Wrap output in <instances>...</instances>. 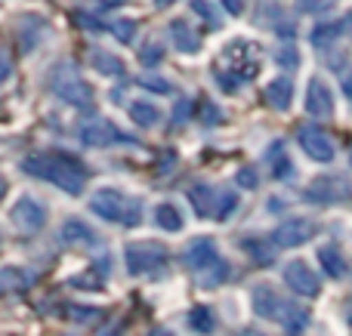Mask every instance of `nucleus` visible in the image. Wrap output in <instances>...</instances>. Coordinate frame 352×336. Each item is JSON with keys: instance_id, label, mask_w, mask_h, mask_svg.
<instances>
[{"instance_id": "1", "label": "nucleus", "mask_w": 352, "mask_h": 336, "mask_svg": "<svg viewBox=\"0 0 352 336\" xmlns=\"http://www.w3.org/2000/svg\"><path fill=\"white\" fill-rule=\"evenodd\" d=\"M22 170L31 173V176H37V179H43V182H53L56 189L68 191V195H80L87 185V167L65 152L31 154L28 160H22Z\"/></svg>"}, {"instance_id": "2", "label": "nucleus", "mask_w": 352, "mask_h": 336, "mask_svg": "<svg viewBox=\"0 0 352 336\" xmlns=\"http://www.w3.org/2000/svg\"><path fill=\"white\" fill-rule=\"evenodd\" d=\"M256 71H260V47L254 40H244V37L226 43L217 68H213L219 90L226 93H235L241 84H250L256 77Z\"/></svg>"}, {"instance_id": "3", "label": "nucleus", "mask_w": 352, "mask_h": 336, "mask_svg": "<svg viewBox=\"0 0 352 336\" xmlns=\"http://www.w3.org/2000/svg\"><path fill=\"white\" fill-rule=\"evenodd\" d=\"M90 210L99 216V219L121 222V226H127V228L140 226V219H142V204L136 201V197H127L124 191L109 189V185H105V189H99L96 195H93Z\"/></svg>"}, {"instance_id": "4", "label": "nucleus", "mask_w": 352, "mask_h": 336, "mask_svg": "<svg viewBox=\"0 0 352 336\" xmlns=\"http://www.w3.org/2000/svg\"><path fill=\"white\" fill-rule=\"evenodd\" d=\"M50 86H53V93L62 99V102L74 105V108H80V111H90L93 108L90 84H87V80L80 77L72 65H59V68H56L53 77H50Z\"/></svg>"}, {"instance_id": "5", "label": "nucleus", "mask_w": 352, "mask_h": 336, "mask_svg": "<svg viewBox=\"0 0 352 336\" xmlns=\"http://www.w3.org/2000/svg\"><path fill=\"white\" fill-rule=\"evenodd\" d=\"M124 263H127L130 275H152L158 278L167 269V250L155 241H142V244H130L124 250Z\"/></svg>"}, {"instance_id": "6", "label": "nucleus", "mask_w": 352, "mask_h": 336, "mask_svg": "<svg viewBox=\"0 0 352 336\" xmlns=\"http://www.w3.org/2000/svg\"><path fill=\"white\" fill-rule=\"evenodd\" d=\"M303 195L309 204H343L349 197V182L343 176H318L306 185Z\"/></svg>"}, {"instance_id": "7", "label": "nucleus", "mask_w": 352, "mask_h": 336, "mask_svg": "<svg viewBox=\"0 0 352 336\" xmlns=\"http://www.w3.org/2000/svg\"><path fill=\"white\" fill-rule=\"evenodd\" d=\"M285 284L297 296H306V300H312V296L322 293V278H318L303 259H294V263L285 265Z\"/></svg>"}, {"instance_id": "8", "label": "nucleus", "mask_w": 352, "mask_h": 336, "mask_svg": "<svg viewBox=\"0 0 352 336\" xmlns=\"http://www.w3.org/2000/svg\"><path fill=\"white\" fill-rule=\"evenodd\" d=\"M318 235V226L312 219H285L278 228L272 232V244L275 247H300L306 241H312Z\"/></svg>"}, {"instance_id": "9", "label": "nucleus", "mask_w": 352, "mask_h": 336, "mask_svg": "<svg viewBox=\"0 0 352 336\" xmlns=\"http://www.w3.org/2000/svg\"><path fill=\"white\" fill-rule=\"evenodd\" d=\"M297 139H300V148L306 152V158H312V160H318V164H331L334 160V139H331L324 130H318V127H303L297 133Z\"/></svg>"}, {"instance_id": "10", "label": "nucleus", "mask_w": 352, "mask_h": 336, "mask_svg": "<svg viewBox=\"0 0 352 336\" xmlns=\"http://www.w3.org/2000/svg\"><path fill=\"white\" fill-rule=\"evenodd\" d=\"M217 259H219V250H217V241L213 238H195L192 244L182 250V265H186L188 272H195V275L207 272Z\"/></svg>"}, {"instance_id": "11", "label": "nucleus", "mask_w": 352, "mask_h": 336, "mask_svg": "<svg viewBox=\"0 0 352 336\" xmlns=\"http://www.w3.org/2000/svg\"><path fill=\"white\" fill-rule=\"evenodd\" d=\"M250 300H254V312L260 315L263 321H281L287 312V306L291 302H285L278 296V290L269 287V284H256L254 293H250Z\"/></svg>"}, {"instance_id": "12", "label": "nucleus", "mask_w": 352, "mask_h": 336, "mask_svg": "<svg viewBox=\"0 0 352 336\" xmlns=\"http://www.w3.org/2000/svg\"><path fill=\"white\" fill-rule=\"evenodd\" d=\"M12 222H16L19 232L25 235H37L47 222V210L34 201V197H19L16 207H12Z\"/></svg>"}, {"instance_id": "13", "label": "nucleus", "mask_w": 352, "mask_h": 336, "mask_svg": "<svg viewBox=\"0 0 352 336\" xmlns=\"http://www.w3.org/2000/svg\"><path fill=\"white\" fill-rule=\"evenodd\" d=\"M303 105L312 117H331L334 115V93H331V86L324 84L322 77H312L309 86H306V102Z\"/></svg>"}, {"instance_id": "14", "label": "nucleus", "mask_w": 352, "mask_h": 336, "mask_svg": "<svg viewBox=\"0 0 352 336\" xmlns=\"http://www.w3.org/2000/svg\"><path fill=\"white\" fill-rule=\"evenodd\" d=\"M80 139H84V145H90V148H105V145H111V142H130L127 136L118 133V127L109 121H90L84 130H80Z\"/></svg>"}, {"instance_id": "15", "label": "nucleus", "mask_w": 352, "mask_h": 336, "mask_svg": "<svg viewBox=\"0 0 352 336\" xmlns=\"http://www.w3.org/2000/svg\"><path fill=\"white\" fill-rule=\"evenodd\" d=\"M256 22L269 25V28L275 31V34H294V22L291 19H285V10H281L275 0H263L260 10H256Z\"/></svg>"}, {"instance_id": "16", "label": "nucleus", "mask_w": 352, "mask_h": 336, "mask_svg": "<svg viewBox=\"0 0 352 336\" xmlns=\"http://www.w3.org/2000/svg\"><path fill=\"white\" fill-rule=\"evenodd\" d=\"M167 31H170V43L179 49V53L192 56V53H198L201 49V37L195 34V28L188 22H182V19H173Z\"/></svg>"}, {"instance_id": "17", "label": "nucleus", "mask_w": 352, "mask_h": 336, "mask_svg": "<svg viewBox=\"0 0 352 336\" xmlns=\"http://www.w3.org/2000/svg\"><path fill=\"white\" fill-rule=\"evenodd\" d=\"M62 241H65L68 247H93L99 238L84 219H65V226H62Z\"/></svg>"}, {"instance_id": "18", "label": "nucleus", "mask_w": 352, "mask_h": 336, "mask_svg": "<svg viewBox=\"0 0 352 336\" xmlns=\"http://www.w3.org/2000/svg\"><path fill=\"white\" fill-rule=\"evenodd\" d=\"M266 102L272 105L275 111H287L294 102V80L291 77H275L272 84L266 86Z\"/></svg>"}, {"instance_id": "19", "label": "nucleus", "mask_w": 352, "mask_h": 336, "mask_svg": "<svg viewBox=\"0 0 352 336\" xmlns=\"http://www.w3.org/2000/svg\"><path fill=\"white\" fill-rule=\"evenodd\" d=\"M266 160H269V170H272V179H291L294 176V164H291V158H287V152H285V142H272L269 145V152H266Z\"/></svg>"}, {"instance_id": "20", "label": "nucleus", "mask_w": 352, "mask_h": 336, "mask_svg": "<svg viewBox=\"0 0 352 336\" xmlns=\"http://www.w3.org/2000/svg\"><path fill=\"white\" fill-rule=\"evenodd\" d=\"M188 201H192L198 216H213V210H217V191L210 185H192L188 189Z\"/></svg>"}, {"instance_id": "21", "label": "nucleus", "mask_w": 352, "mask_h": 336, "mask_svg": "<svg viewBox=\"0 0 352 336\" xmlns=\"http://www.w3.org/2000/svg\"><path fill=\"white\" fill-rule=\"evenodd\" d=\"M93 68H96L102 77H124L127 74V68H124V62L118 59L115 53H105V49H96V53L90 56Z\"/></svg>"}, {"instance_id": "22", "label": "nucleus", "mask_w": 352, "mask_h": 336, "mask_svg": "<svg viewBox=\"0 0 352 336\" xmlns=\"http://www.w3.org/2000/svg\"><path fill=\"white\" fill-rule=\"evenodd\" d=\"M318 263H322V269L328 272L331 278H343V275H346V259H343L340 247H334V244H324L322 250H318Z\"/></svg>"}, {"instance_id": "23", "label": "nucleus", "mask_w": 352, "mask_h": 336, "mask_svg": "<svg viewBox=\"0 0 352 336\" xmlns=\"http://www.w3.org/2000/svg\"><path fill=\"white\" fill-rule=\"evenodd\" d=\"M155 222H158L164 232H179L182 228V213H179V207L170 201H164V204H158L155 207Z\"/></svg>"}, {"instance_id": "24", "label": "nucleus", "mask_w": 352, "mask_h": 336, "mask_svg": "<svg viewBox=\"0 0 352 336\" xmlns=\"http://www.w3.org/2000/svg\"><path fill=\"white\" fill-rule=\"evenodd\" d=\"M229 275H232V265L226 263L223 256H219L217 263L210 265V269H207V272H201V278H198V281H201V287H219V284H223V281H229Z\"/></svg>"}, {"instance_id": "25", "label": "nucleus", "mask_w": 352, "mask_h": 336, "mask_svg": "<svg viewBox=\"0 0 352 336\" xmlns=\"http://www.w3.org/2000/svg\"><path fill=\"white\" fill-rule=\"evenodd\" d=\"M281 327H285L287 333H303L306 327H309V312H306L303 306H287L285 318H281Z\"/></svg>"}, {"instance_id": "26", "label": "nucleus", "mask_w": 352, "mask_h": 336, "mask_svg": "<svg viewBox=\"0 0 352 336\" xmlns=\"http://www.w3.org/2000/svg\"><path fill=\"white\" fill-rule=\"evenodd\" d=\"M130 117H133L140 127H155L161 121V111L152 102H130Z\"/></svg>"}, {"instance_id": "27", "label": "nucleus", "mask_w": 352, "mask_h": 336, "mask_svg": "<svg viewBox=\"0 0 352 336\" xmlns=\"http://www.w3.org/2000/svg\"><path fill=\"white\" fill-rule=\"evenodd\" d=\"M188 327H192L195 333H213V315L207 306H195L192 312H188Z\"/></svg>"}, {"instance_id": "28", "label": "nucleus", "mask_w": 352, "mask_h": 336, "mask_svg": "<svg viewBox=\"0 0 352 336\" xmlns=\"http://www.w3.org/2000/svg\"><path fill=\"white\" fill-rule=\"evenodd\" d=\"M235 210H238V195H232V191H217V210H213V219L226 222Z\"/></svg>"}, {"instance_id": "29", "label": "nucleus", "mask_w": 352, "mask_h": 336, "mask_svg": "<svg viewBox=\"0 0 352 336\" xmlns=\"http://www.w3.org/2000/svg\"><path fill=\"white\" fill-rule=\"evenodd\" d=\"M241 247L248 250V256H250V259H256L260 265L272 263V250L266 247V241H260V238H244V241H241Z\"/></svg>"}, {"instance_id": "30", "label": "nucleus", "mask_w": 352, "mask_h": 336, "mask_svg": "<svg viewBox=\"0 0 352 336\" xmlns=\"http://www.w3.org/2000/svg\"><path fill=\"white\" fill-rule=\"evenodd\" d=\"M25 284H28L25 272H19V269H3V272H0V296L12 293V290H22Z\"/></svg>"}, {"instance_id": "31", "label": "nucleus", "mask_w": 352, "mask_h": 336, "mask_svg": "<svg viewBox=\"0 0 352 336\" xmlns=\"http://www.w3.org/2000/svg\"><path fill=\"white\" fill-rule=\"evenodd\" d=\"M340 34H343V25H318V28L312 31V43H316L318 49H324L328 43H334Z\"/></svg>"}, {"instance_id": "32", "label": "nucleus", "mask_w": 352, "mask_h": 336, "mask_svg": "<svg viewBox=\"0 0 352 336\" xmlns=\"http://www.w3.org/2000/svg\"><path fill=\"white\" fill-rule=\"evenodd\" d=\"M68 318L74 324H93V321L102 318V312L99 309H84V306H68Z\"/></svg>"}, {"instance_id": "33", "label": "nucleus", "mask_w": 352, "mask_h": 336, "mask_svg": "<svg viewBox=\"0 0 352 336\" xmlns=\"http://www.w3.org/2000/svg\"><path fill=\"white\" fill-rule=\"evenodd\" d=\"M161 59H164V49H161V43H155V40H152V43H146V47H142L140 62H142L146 68H155Z\"/></svg>"}, {"instance_id": "34", "label": "nucleus", "mask_w": 352, "mask_h": 336, "mask_svg": "<svg viewBox=\"0 0 352 336\" xmlns=\"http://www.w3.org/2000/svg\"><path fill=\"white\" fill-rule=\"evenodd\" d=\"M192 10L198 12V16L204 19V22L210 25V28H217V25H219V19H217V10H213V6H210V0H192Z\"/></svg>"}, {"instance_id": "35", "label": "nucleus", "mask_w": 352, "mask_h": 336, "mask_svg": "<svg viewBox=\"0 0 352 336\" xmlns=\"http://www.w3.org/2000/svg\"><path fill=\"white\" fill-rule=\"evenodd\" d=\"M111 28H115V37L121 43H130V40H133V34H136V22H133V19H121V22H115Z\"/></svg>"}, {"instance_id": "36", "label": "nucleus", "mask_w": 352, "mask_h": 336, "mask_svg": "<svg viewBox=\"0 0 352 336\" xmlns=\"http://www.w3.org/2000/svg\"><path fill=\"white\" fill-rule=\"evenodd\" d=\"M219 121H223V111L213 102H201V123H204V127H217Z\"/></svg>"}, {"instance_id": "37", "label": "nucleus", "mask_w": 352, "mask_h": 336, "mask_svg": "<svg viewBox=\"0 0 352 336\" xmlns=\"http://www.w3.org/2000/svg\"><path fill=\"white\" fill-rule=\"evenodd\" d=\"M238 185H241V189H256V185H260V176H256L254 167H241V170H238Z\"/></svg>"}, {"instance_id": "38", "label": "nucleus", "mask_w": 352, "mask_h": 336, "mask_svg": "<svg viewBox=\"0 0 352 336\" xmlns=\"http://www.w3.org/2000/svg\"><path fill=\"white\" fill-rule=\"evenodd\" d=\"M275 62H278V65H285V68H297L300 65V56H297V49H294V47H285V49H278Z\"/></svg>"}, {"instance_id": "39", "label": "nucleus", "mask_w": 352, "mask_h": 336, "mask_svg": "<svg viewBox=\"0 0 352 336\" xmlns=\"http://www.w3.org/2000/svg\"><path fill=\"white\" fill-rule=\"evenodd\" d=\"M297 6L303 12H312V16H318V12L331 10V0H297Z\"/></svg>"}, {"instance_id": "40", "label": "nucleus", "mask_w": 352, "mask_h": 336, "mask_svg": "<svg viewBox=\"0 0 352 336\" xmlns=\"http://www.w3.org/2000/svg\"><path fill=\"white\" fill-rule=\"evenodd\" d=\"M188 115H192V102H188V99H179V102H176V111H173V123H186Z\"/></svg>"}, {"instance_id": "41", "label": "nucleus", "mask_w": 352, "mask_h": 336, "mask_svg": "<svg viewBox=\"0 0 352 336\" xmlns=\"http://www.w3.org/2000/svg\"><path fill=\"white\" fill-rule=\"evenodd\" d=\"M142 86H148V90H158V93H170V84L167 80H155V77H142L140 80Z\"/></svg>"}, {"instance_id": "42", "label": "nucleus", "mask_w": 352, "mask_h": 336, "mask_svg": "<svg viewBox=\"0 0 352 336\" xmlns=\"http://www.w3.org/2000/svg\"><path fill=\"white\" fill-rule=\"evenodd\" d=\"M74 19H78V22L84 25L87 31H102V22H99V19H90V16H84V12H78Z\"/></svg>"}, {"instance_id": "43", "label": "nucleus", "mask_w": 352, "mask_h": 336, "mask_svg": "<svg viewBox=\"0 0 352 336\" xmlns=\"http://www.w3.org/2000/svg\"><path fill=\"white\" fill-rule=\"evenodd\" d=\"M12 74V62H10V56L3 53V49H0V84H3L6 77H10Z\"/></svg>"}, {"instance_id": "44", "label": "nucleus", "mask_w": 352, "mask_h": 336, "mask_svg": "<svg viewBox=\"0 0 352 336\" xmlns=\"http://www.w3.org/2000/svg\"><path fill=\"white\" fill-rule=\"evenodd\" d=\"M219 3H223V10L232 12V16H241L244 12V0H219Z\"/></svg>"}, {"instance_id": "45", "label": "nucleus", "mask_w": 352, "mask_h": 336, "mask_svg": "<svg viewBox=\"0 0 352 336\" xmlns=\"http://www.w3.org/2000/svg\"><path fill=\"white\" fill-rule=\"evenodd\" d=\"M96 6H102V10H115V6H121L124 0H93Z\"/></svg>"}, {"instance_id": "46", "label": "nucleus", "mask_w": 352, "mask_h": 336, "mask_svg": "<svg viewBox=\"0 0 352 336\" xmlns=\"http://www.w3.org/2000/svg\"><path fill=\"white\" fill-rule=\"evenodd\" d=\"M148 336H173V333H170V331H164V327H155V331L148 333Z\"/></svg>"}, {"instance_id": "47", "label": "nucleus", "mask_w": 352, "mask_h": 336, "mask_svg": "<svg viewBox=\"0 0 352 336\" xmlns=\"http://www.w3.org/2000/svg\"><path fill=\"white\" fill-rule=\"evenodd\" d=\"M343 90H346V96H352V74H349L346 80H343Z\"/></svg>"}, {"instance_id": "48", "label": "nucleus", "mask_w": 352, "mask_h": 336, "mask_svg": "<svg viewBox=\"0 0 352 336\" xmlns=\"http://www.w3.org/2000/svg\"><path fill=\"white\" fill-rule=\"evenodd\" d=\"M3 195H6V179L0 176V201H3Z\"/></svg>"}, {"instance_id": "49", "label": "nucleus", "mask_w": 352, "mask_h": 336, "mask_svg": "<svg viewBox=\"0 0 352 336\" xmlns=\"http://www.w3.org/2000/svg\"><path fill=\"white\" fill-rule=\"evenodd\" d=\"M155 3H158V6H170L173 0H155Z\"/></svg>"}, {"instance_id": "50", "label": "nucleus", "mask_w": 352, "mask_h": 336, "mask_svg": "<svg viewBox=\"0 0 352 336\" xmlns=\"http://www.w3.org/2000/svg\"><path fill=\"white\" fill-rule=\"evenodd\" d=\"M346 25H349V31H352V12H349V16H346Z\"/></svg>"}, {"instance_id": "51", "label": "nucleus", "mask_w": 352, "mask_h": 336, "mask_svg": "<svg viewBox=\"0 0 352 336\" xmlns=\"http://www.w3.org/2000/svg\"><path fill=\"white\" fill-rule=\"evenodd\" d=\"M244 336H263V333H254V331H250V333H244Z\"/></svg>"}, {"instance_id": "52", "label": "nucleus", "mask_w": 352, "mask_h": 336, "mask_svg": "<svg viewBox=\"0 0 352 336\" xmlns=\"http://www.w3.org/2000/svg\"><path fill=\"white\" fill-rule=\"evenodd\" d=\"M349 321H352V309H349Z\"/></svg>"}, {"instance_id": "53", "label": "nucleus", "mask_w": 352, "mask_h": 336, "mask_svg": "<svg viewBox=\"0 0 352 336\" xmlns=\"http://www.w3.org/2000/svg\"><path fill=\"white\" fill-rule=\"evenodd\" d=\"M349 158H352V154H349Z\"/></svg>"}]
</instances>
